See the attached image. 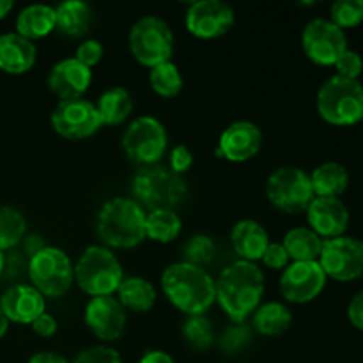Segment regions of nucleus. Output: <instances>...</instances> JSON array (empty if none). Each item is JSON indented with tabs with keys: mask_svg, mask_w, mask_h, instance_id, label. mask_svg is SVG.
I'll list each match as a JSON object with an SVG mask.
<instances>
[{
	"mask_svg": "<svg viewBox=\"0 0 363 363\" xmlns=\"http://www.w3.org/2000/svg\"><path fill=\"white\" fill-rule=\"evenodd\" d=\"M216 301L236 325H243L255 312L264 294V275L248 261H236L227 266L216 280Z\"/></svg>",
	"mask_w": 363,
	"mask_h": 363,
	"instance_id": "f257e3e1",
	"label": "nucleus"
},
{
	"mask_svg": "<svg viewBox=\"0 0 363 363\" xmlns=\"http://www.w3.org/2000/svg\"><path fill=\"white\" fill-rule=\"evenodd\" d=\"M163 293L177 311L188 315H204L215 303L216 284L201 266L190 262H174L162 275Z\"/></svg>",
	"mask_w": 363,
	"mask_h": 363,
	"instance_id": "f03ea898",
	"label": "nucleus"
},
{
	"mask_svg": "<svg viewBox=\"0 0 363 363\" xmlns=\"http://www.w3.org/2000/svg\"><path fill=\"white\" fill-rule=\"evenodd\" d=\"M96 229L106 247L135 248L145 240V213L135 199H110L99 209Z\"/></svg>",
	"mask_w": 363,
	"mask_h": 363,
	"instance_id": "7ed1b4c3",
	"label": "nucleus"
},
{
	"mask_svg": "<svg viewBox=\"0 0 363 363\" xmlns=\"http://www.w3.org/2000/svg\"><path fill=\"white\" fill-rule=\"evenodd\" d=\"M133 195L149 211L176 209L186 199L188 186L183 176L163 165L140 167L133 177Z\"/></svg>",
	"mask_w": 363,
	"mask_h": 363,
	"instance_id": "20e7f679",
	"label": "nucleus"
},
{
	"mask_svg": "<svg viewBox=\"0 0 363 363\" xmlns=\"http://www.w3.org/2000/svg\"><path fill=\"white\" fill-rule=\"evenodd\" d=\"M74 280L89 296H112L123 282V266L106 247H89L74 266Z\"/></svg>",
	"mask_w": 363,
	"mask_h": 363,
	"instance_id": "39448f33",
	"label": "nucleus"
},
{
	"mask_svg": "<svg viewBox=\"0 0 363 363\" xmlns=\"http://www.w3.org/2000/svg\"><path fill=\"white\" fill-rule=\"evenodd\" d=\"M318 112L333 126H353L363 121V85L358 80L332 77L318 92Z\"/></svg>",
	"mask_w": 363,
	"mask_h": 363,
	"instance_id": "423d86ee",
	"label": "nucleus"
},
{
	"mask_svg": "<svg viewBox=\"0 0 363 363\" xmlns=\"http://www.w3.org/2000/svg\"><path fill=\"white\" fill-rule=\"evenodd\" d=\"M28 277L32 287L43 296L62 298L73 286L74 266L66 252L55 247H45L28 261Z\"/></svg>",
	"mask_w": 363,
	"mask_h": 363,
	"instance_id": "0eeeda50",
	"label": "nucleus"
},
{
	"mask_svg": "<svg viewBox=\"0 0 363 363\" xmlns=\"http://www.w3.org/2000/svg\"><path fill=\"white\" fill-rule=\"evenodd\" d=\"M130 50L142 66L155 67L170 62L174 53V34L165 20L144 16L131 27Z\"/></svg>",
	"mask_w": 363,
	"mask_h": 363,
	"instance_id": "6e6552de",
	"label": "nucleus"
},
{
	"mask_svg": "<svg viewBox=\"0 0 363 363\" xmlns=\"http://www.w3.org/2000/svg\"><path fill=\"white\" fill-rule=\"evenodd\" d=\"M266 195L277 209L286 213L307 211L315 195L311 176L298 167H280L266 181Z\"/></svg>",
	"mask_w": 363,
	"mask_h": 363,
	"instance_id": "1a4fd4ad",
	"label": "nucleus"
},
{
	"mask_svg": "<svg viewBox=\"0 0 363 363\" xmlns=\"http://www.w3.org/2000/svg\"><path fill=\"white\" fill-rule=\"evenodd\" d=\"M167 130L156 117L142 116L128 126L123 135V147L130 160L142 167L158 165L167 151Z\"/></svg>",
	"mask_w": 363,
	"mask_h": 363,
	"instance_id": "9d476101",
	"label": "nucleus"
},
{
	"mask_svg": "<svg viewBox=\"0 0 363 363\" xmlns=\"http://www.w3.org/2000/svg\"><path fill=\"white\" fill-rule=\"evenodd\" d=\"M326 279L351 282L363 275V241L357 238H333L323 241L318 259Z\"/></svg>",
	"mask_w": 363,
	"mask_h": 363,
	"instance_id": "9b49d317",
	"label": "nucleus"
},
{
	"mask_svg": "<svg viewBox=\"0 0 363 363\" xmlns=\"http://www.w3.org/2000/svg\"><path fill=\"white\" fill-rule=\"evenodd\" d=\"M301 45L305 55L314 64L335 66L340 55L347 50V39L342 28L335 23L325 18H315L305 25Z\"/></svg>",
	"mask_w": 363,
	"mask_h": 363,
	"instance_id": "f8f14e48",
	"label": "nucleus"
},
{
	"mask_svg": "<svg viewBox=\"0 0 363 363\" xmlns=\"http://www.w3.org/2000/svg\"><path fill=\"white\" fill-rule=\"evenodd\" d=\"M52 126L67 140L89 138L103 126L94 103L84 98L60 101L52 112Z\"/></svg>",
	"mask_w": 363,
	"mask_h": 363,
	"instance_id": "ddd939ff",
	"label": "nucleus"
},
{
	"mask_svg": "<svg viewBox=\"0 0 363 363\" xmlns=\"http://www.w3.org/2000/svg\"><path fill=\"white\" fill-rule=\"evenodd\" d=\"M236 14L227 2L222 0H199L186 11L184 23L188 32L195 38L215 39L233 28Z\"/></svg>",
	"mask_w": 363,
	"mask_h": 363,
	"instance_id": "4468645a",
	"label": "nucleus"
},
{
	"mask_svg": "<svg viewBox=\"0 0 363 363\" xmlns=\"http://www.w3.org/2000/svg\"><path fill=\"white\" fill-rule=\"evenodd\" d=\"M326 275L318 261L293 262L280 277V293L291 303H308L323 293Z\"/></svg>",
	"mask_w": 363,
	"mask_h": 363,
	"instance_id": "2eb2a0df",
	"label": "nucleus"
},
{
	"mask_svg": "<svg viewBox=\"0 0 363 363\" xmlns=\"http://www.w3.org/2000/svg\"><path fill=\"white\" fill-rule=\"evenodd\" d=\"M85 325L105 342L117 340L126 328V312L117 298H92L85 307Z\"/></svg>",
	"mask_w": 363,
	"mask_h": 363,
	"instance_id": "dca6fc26",
	"label": "nucleus"
},
{
	"mask_svg": "<svg viewBox=\"0 0 363 363\" xmlns=\"http://www.w3.org/2000/svg\"><path fill=\"white\" fill-rule=\"evenodd\" d=\"M262 145V133L250 121H236L225 128L218 142V156L234 163L254 158Z\"/></svg>",
	"mask_w": 363,
	"mask_h": 363,
	"instance_id": "f3484780",
	"label": "nucleus"
},
{
	"mask_svg": "<svg viewBox=\"0 0 363 363\" xmlns=\"http://www.w3.org/2000/svg\"><path fill=\"white\" fill-rule=\"evenodd\" d=\"M307 218L311 229L321 240L344 236L350 225V211L340 199L315 197L307 208Z\"/></svg>",
	"mask_w": 363,
	"mask_h": 363,
	"instance_id": "a211bd4d",
	"label": "nucleus"
},
{
	"mask_svg": "<svg viewBox=\"0 0 363 363\" xmlns=\"http://www.w3.org/2000/svg\"><path fill=\"white\" fill-rule=\"evenodd\" d=\"M91 82V67L78 62L74 57L59 60L48 74V89L53 94L59 96L60 101L82 98L87 92Z\"/></svg>",
	"mask_w": 363,
	"mask_h": 363,
	"instance_id": "6ab92c4d",
	"label": "nucleus"
},
{
	"mask_svg": "<svg viewBox=\"0 0 363 363\" xmlns=\"http://www.w3.org/2000/svg\"><path fill=\"white\" fill-rule=\"evenodd\" d=\"M0 308L9 323L32 325L39 315L45 314L46 301L35 287L18 284L0 296Z\"/></svg>",
	"mask_w": 363,
	"mask_h": 363,
	"instance_id": "aec40b11",
	"label": "nucleus"
},
{
	"mask_svg": "<svg viewBox=\"0 0 363 363\" xmlns=\"http://www.w3.org/2000/svg\"><path fill=\"white\" fill-rule=\"evenodd\" d=\"M38 48L16 32L0 35V69L9 74H23L34 67Z\"/></svg>",
	"mask_w": 363,
	"mask_h": 363,
	"instance_id": "412c9836",
	"label": "nucleus"
},
{
	"mask_svg": "<svg viewBox=\"0 0 363 363\" xmlns=\"http://www.w3.org/2000/svg\"><path fill=\"white\" fill-rule=\"evenodd\" d=\"M230 241L241 261L254 262L262 259L266 248L272 243L264 227L255 220H241L230 230Z\"/></svg>",
	"mask_w": 363,
	"mask_h": 363,
	"instance_id": "4be33fe9",
	"label": "nucleus"
},
{
	"mask_svg": "<svg viewBox=\"0 0 363 363\" xmlns=\"http://www.w3.org/2000/svg\"><path fill=\"white\" fill-rule=\"evenodd\" d=\"M55 28V9L45 4H32L21 9L16 18V34L34 43L46 38Z\"/></svg>",
	"mask_w": 363,
	"mask_h": 363,
	"instance_id": "5701e85b",
	"label": "nucleus"
},
{
	"mask_svg": "<svg viewBox=\"0 0 363 363\" xmlns=\"http://www.w3.org/2000/svg\"><path fill=\"white\" fill-rule=\"evenodd\" d=\"M92 23V9L82 0H67L55 7V28L64 35L80 38Z\"/></svg>",
	"mask_w": 363,
	"mask_h": 363,
	"instance_id": "b1692460",
	"label": "nucleus"
},
{
	"mask_svg": "<svg viewBox=\"0 0 363 363\" xmlns=\"http://www.w3.org/2000/svg\"><path fill=\"white\" fill-rule=\"evenodd\" d=\"M311 183L315 197L339 199L347 190L350 174H347L346 167L340 163L328 162L319 165L311 174Z\"/></svg>",
	"mask_w": 363,
	"mask_h": 363,
	"instance_id": "393cba45",
	"label": "nucleus"
},
{
	"mask_svg": "<svg viewBox=\"0 0 363 363\" xmlns=\"http://www.w3.org/2000/svg\"><path fill=\"white\" fill-rule=\"evenodd\" d=\"M117 300L124 311L147 312L156 303V289L149 280L140 277H130L121 282L117 289Z\"/></svg>",
	"mask_w": 363,
	"mask_h": 363,
	"instance_id": "a878e982",
	"label": "nucleus"
},
{
	"mask_svg": "<svg viewBox=\"0 0 363 363\" xmlns=\"http://www.w3.org/2000/svg\"><path fill=\"white\" fill-rule=\"evenodd\" d=\"M282 245L294 262H308L319 259L323 240L311 227H296L284 236Z\"/></svg>",
	"mask_w": 363,
	"mask_h": 363,
	"instance_id": "bb28decb",
	"label": "nucleus"
},
{
	"mask_svg": "<svg viewBox=\"0 0 363 363\" xmlns=\"http://www.w3.org/2000/svg\"><path fill=\"white\" fill-rule=\"evenodd\" d=\"M96 108L103 124L117 126L130 117L133 110V98L124 87H112L99 96Z\"/></svg>",
	"mask_w": 363,
	"mask_h": 363,
	"instance_id": "cd10ccee",
	"label": "nucleus"
},
{
	"mask_svg": "<svg viewBox=\"0 0 363 363\" xmlns=\"http://www.w3.org/2000/svg\"><path fill=\"white\" fill-rule=\"evenodd\" d=\"M293 325V314L286 305L279 301H269V303L261 305L254 312V328L261 335L277 337L286 333Z\"/></svg>",
	"mask_w": 363,
	"mask_h": 363,
	"instance_id": "c85d7f7f",
	"label": "nucleus"
},
{
	"mask_svg": "<svg viewBox=\"0 0 363 363\" xmlns=\"http://www.w3.org/2000/svg\"><path fill=\"white\" fill-rule=\"evenodd\" d=\"M183 230L179 215L172 209H156L145 215V238L158 243H170L177 240Z\"/></svg>",
	"mask_w": 363,
	"mask_h": 363,
	"instance_id": "c756f323",
	"label": "nucleus"
},
{
	"mask_svg": "<svg viewBox=\"0 0 363 363\" xmlns=\"http://www.w3.org/2000/svg\"><path fill=\"white\" fill-rule=\"evenodd\" d=\"M149 84L152 91L162 98H176L183 91V77H181L179 67L172 60L151 67Z\"/></svg>",
	"mask_w": 363,
	"mask_h": 363,
	"instance_id": "7c9ffc66",
	"label": "nucleus"
},
{
	"mask_svg": "<svg viewBox=\"0 0 363 363\" xmlns=\"http://www.w3.org/2000/svg\"><path fill=\"white\" fill-rule=\"evenodd\" d=\"M27 222L18 209L0 206V252L16 247L25 236Z\"/></svg>",
	"mask_w": 363,
	"mask_h": 363,
	"instance_id": "2f4dec72",
	"label": "nucleus"
},
{
	"mask_svg": "<svg viewBox=\"0 0 363 363\" xmlns=\"http://www.w3.org/2000/svg\"><path fill=\"white\" fill-rule=\"evenodd\" d=\"M183 335L188 346L197 351L208 350L215 340L211 321L206 319L204 315H190L183 326Z\"/></svg>",
	"mask_w": 363,
	"mask_h": 363,
	"instance_id": "473e14b6",
	"label": "nucleus"
},
{
	"mask_svg": "<svg viewBox=\"0 0 363 363\" xmlns=\"http://www.w3.org/2000/svg\"><path fill=\"white\" fill-rule=\"evenodd\" d=\"M330 21L339 28H353L363 21V0H339L330 9Z\"/></svg>",
	"mask_w": 363,
	"mask_h": 363,
	"instance_id": "72a5a7b5",
	"label": "nucleus"
},
{
	"mask_svg": "<svg viewBox=\"0 0 363 363\" xmlns=\"http://www.w3.org/2000/svg\"><path fill=\"white\" fill-rule=\"evenodd\" d=\"M213 255H215V243L208 236L191 238L186 247H184V257L190 264H206V262L211 261Z\"/></svg>",
	"mask_w": 363,
	"mask_h": 363,
	"instance_id": "f704fd0d",
	"label": "nucleus"
},
{
	"mask_svg": "<svg viewBox=\"0 0 363 363\" xmlns=\"http://www.w3.org/2000/svg\"><path fill=\"white\" fill-rule=\"evenodd\" d=\"M71 363H123L119 351L110 346H92L77 354Z\"/></svg>",
	"mask_w": 363,
	"mask_h": 363,
	"instance_id": "c9c22d12",
	"label": "nucleus"
},
{
	"mask_svg": "<svg viewBox=\"0 0 363 363\" xmlns=\"http://www.w3.org/2000/svg\"><path fill=\"white\" fill-rule=\"evenodd\" d=\"M337 67V77L347 78V80H358V77L363 71V60L360 53L353 52V50L347 48L346 52L340 55V59L335 62Z\"/></svg>",
	"mask_w": 363,
	"mask_h": 363,
	"instance_id": "e433bc0d",
	"label": "nucleus"
},
{
	"mask_svg": "<svg viewBox=\"0 0 363 363\" xmlns=\"http://www.w3.org/2000/svg\"><path fill=\"white\" fill-rule=\"evenodd\" d=\"M103 52H105V50H103L101 43L96 41V39H87V41H84L77 48L74 59H77L78 62L84 64V66L92 67L103 59Z\"/></svg>",
	"mask_w": 363,
	"mask_h": 363,
	"instance_id": "4c0bfd02",
	"label": "nucleus"
},
{
	"mask_svg": "<svg viewBox=\"0 0 363 363\" xmlns=\"http://www.w3.org/2000/svg\"><path fill=\"white\" fill-rule=\"evenodd\" d=\"M169 162V169L174 170L176 174H179V176H183V174L188 172V170L191 169V165H194V155H191V151L186 145H176V147L170 151Z\"/></svg>",
	"mask_w": 363,
	"mask_h": 363,
	"instance_id": "58836bf2",
	"label": "nucleus"
},
{
	"mask_svg": "<svg viewBox=\"0 0 363 363\" xmlns=\"http://www.w3.org/2000/svg\"><path fill=\"white\" fill-rule=\"evenodd\" d=\"M268 268L272 269H282L287 266V261H289V255H287L286 248H284L282 243H269L268 248H266L264 255L261 259Z\"/></svg>",
	"mask_w": 363,
	"mask_h": 363,
	"instance_id": "ea45409f",
	"label": "nucleus"
},
{
	"mask_svg": "<svg viewBox=\"0 0 363 363\" xmlns=\"http://www.w3.org/2000/svg\"><path fill=\"white\" fill-rule=\"evenodd\" d=\"M250 339V333H248L247 328H243V325H236L234 328H230L229 332L223 337L222 347L229 351H236L238 347H241V344H245Z\"/></svg>",
	"mask_w": 363,
	"mask_h": 363,
	"instance_id": "a19ab883",
	"label": "nucleus"
},
{
	"mask_svg": "<svg viewBox=\"0 0 363 363\" xmlns=\"http://www.w3.org/2000/svg\"><path fill=\"white\" fill-rule=\"evenodd\" d=\"M32 330L38 333L39 337H52L57 332V319L50 314H41L34 323H32Z\"/></svg>",
	"mask_w": 363,
	"mask_h": 363,
	"instance_id": "79ce46f5",
	"label": "nucleus"
},
{
	"mask_svg": "<svg viewBox=\"0 0 363 363\" xmlns=\"http://www.w3.org/2000/svg\"><path fill=\"white\" fill-rule=\"evenodd\" d=\"M347 318L354 328L363 332V291L354 294V298L351 300L350 307H347Z\"/></svg>",
	"mask_w": 363,
	"mask_h": 363,
	"instance_id": "37998d69",
	"label": "nucleus"
},
{
	"mask_svg": "<svg viewBox=\"0 0 363 363\" xmlns=\"http://www.w3.org/2000/svg\"><path fill=\"white\" fill-rule=\"evenodd\" d=\"M28 363H71V362H67L62 354L53 353V351H41V353H35L34 357L28 360Z\"/></svg>",
	"mask_w": 363,
	"mask_h": 363,
	"instance_id": "c03bdc74",
	"label": "nucleus"
},
{
	"mask_svg": "<svg viewBox=\"0 0 363 363\" xmlns=\"http://www.w3.org/2000/svg\"><path fill=\"white\" fill-rule=\"evenodd\" d=\"M138 363H176L165 351H147Z\"/></svg>",
	"mask_w": 363,
	"mask_h": 363,
	"instance_id": "a18cd8bd",
	"label": "nucleus"
},
{
	"mask_svg": "<svg viewBox=\"0 0 363 363\" xmlns=\"http://www.w3.org/2000/svg\"><path fill=\"white\" fill-rule=\"evenodd\" d=\"M13 7L14 4L11 0H0V20H4L13 11Z\"/></svg>",
	"mask_w": 363,
	"mask_h": 363,
	"instance_id": "49530a36",
	"label": "nucleus"
},
{
	"mask_svg": "<svg viewBox=\"0 0 363 363\" xmlns=\"http://www.w3.org/2000/svg\"><path fill=\"white\" fill-rule=\"evenodd\" d=\"M7 330H9V319L6 318V314H4L2 308H0V339L6 335Z\"/></svg>",
	"mask_w": 363,
	"mask_h": 363,
	"instance_id": "de8ad7c7",
	"label": "nucleus"
},
{
	"mask_svg": "<svg viewBox=\"0 0 363 363\" xmlns=\"http://www.w3.org/2000/svg\"><path fill=\"white\" fill-rule=\"evenodd\" d=\"M4 252H0V275H2V272H4Z\"/></svg>",
	"mask_w": 363,
	"mask_h": 363,
	"instance_id": "09e8293b",
	"label": "nucleus"
}]
</instances>
